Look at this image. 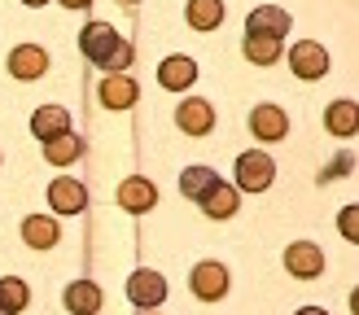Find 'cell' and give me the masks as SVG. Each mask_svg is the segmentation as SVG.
I'll list each match as a JSON object with an SVG mask.
<instances>
[{
    "mask_svg": "<svg viewBox=\"0 0 359 315\" xmlns=\"http://www.w3.org/2000/svg\"><path fill=\"white\" fill-rule=\"evenodd\" d=\"M22 241L31 245V250H53V245H57V219H48V215H27V219H22Z\"/></svg>",
    "mask_w": 359,
    "mask_h": 315,
    "instance_id": "17",
    "label": "cell"
},
{
    "mask_svg": "<svg viewBox=\"0 0 359 315\" xmlns=\"http://www.w3.org/2000/svg\"><path fill=\"white\" fill-rule=\"evenodd\" d=\"M83 153V140L75 136V132H62V136H53V140H44V158L53 167H70L75 158Z\"/></svg>",
    "mask_w": 359,
    "mask_h": 315,
    "instance_id": "21",
    "label": "cell"
},
{
    "mask_svg": "<svg viewBox=\"0 0 359 315\" xmlns=\"http://www.w3.org/2000/svg\"><path fill=\"white\" fill-rule=\"evenodd\" d=\"M0 315H13V311H9V307H5V302H0Z\"/></svg>",
    "mask_w": 359,
    "mask_h": 315,
    "instance_id": "29",
    "label": "cell"
},
{
    "mask_svg": "<svg viewBox=\"0 0 359 315\" xmlns=\"http://www.w3.org/2000/svg\"><path fill=\"white\" fill-rule=\"evenodd\" d=\"M285 272L298 276V280H316L325 272V250L311 245V241H294L290 250H285Z\"/></svg>",
    "mask_w": 359,
    "mask_h": 315,
    "instance_id": "4",
    "label": "cell"
},
{
    "mask_svg": "<svg viewBox=\"0 0 359 315\" xmlns=\"http://www.w3.org/2000/svg\"><path fill=\"white\" fill-rule=\"evenodd\" d=\"M128 5H140V0H128Z\"/></svg>",
    "mask_w": 359,
    "mask_h": 315,
    "instance_id": "30",
    "label": "cell"
},
{
    "mask_svg": "<svg viewBox=\"0 0 359 315\" xmlns=\"http://www.w3.org/2000/svg\"><path fill=\"white\" fill-rule=\"evenodd\" d=\"M193 79H197V62L193 57H167L163 66H158V83L167 88V92H184V88H193Z\"/></svg>",
    "mask_w": 359,
    "mask_h": 315,
    "instance_id": "14",
    "label": "cell"
},
{
    "mask_svg": "<svg viewBox=\"0 0 359 315\" xmlns=\"http://www.w3.org/2000/svg\"><path fill=\"white\" fill-rule=\"evenodd\" d=\"M79 48H83V57H88V62H97V66L105 70V75H123V70L132 66V44L123 40L114 27H105V22L83 27Z\"/></svg>",
    "mask_w": 359,
    "mask_h": 315,
    "instance_id": "1",
    "label": "cell"
},
{
    "mask_svg": "<svg viewBox=\"0 0 359 315\" xmlns=\"http://www.w3.org/2000/svg\"><path fill=\"white\" fill-rule=\"evenodd\" d=\"M154 202H158V188L145 175H132V180L118 184V206L128 210V215H145V210H154Z\"/></svg>",
    "mask_w": 359,
    "mask_h": 315,
    "instance_id": "10",
    "label": "cell"
},
{
    "mask_svg": "<svg viewBox=\"0 0 359 315\" xmlns=\"http://www.w3.org/2000/svg\"><path fill=\"white\" fill-rule=\"evenodd\" d=\"M27 298H31V293H27V280H18V276H5V280H0V302H5L13 315L27 307Z\"/></svg>",
    "mask_w": 359,
    "mask_h": 315,
    "instance_id": "24",
    "label": "cell"
},
{
    "mask_svg": "<svg viewBox=\"0 0 359 315\" xmlns=\"http://www.w3.org/2000/svg\"><path fill=\"white\" fill-rule=\"evenodd\" d=\"M290 70L298 79H325L329 75V48L325 44H316V40H298L294 52H290Z\"/></svg>",
    "mask_w": 359,
    "mask_h": 315,
    "instance_id": "3",
    "label": "cell"
},
{
    "mask_svg": "<svg viewBox=\"0 0 359 315\" xmlns=\"http://www.w3.org/2000/svg\"><path fill=\"white\" fill-rule=\"evenodd\" d=\"M298 315H329V311H320V307H302Z\"/></svg>",
    "mask_w": 359,
    "mask_h": 315,
    "instance_id": "27",
    "label": "cell"
},
{
    "mask_svg": "<svg viewBox=\"0 0 359 315\" xmlns=\"http://www.w3.org/2000/svg\"><path fill=\"white\" fill-rule=\"evenodd\" d=\"M66 311L70 315H97L101 311V289L93 280H75V285L66 289Z\"/></svg>",
    "mask_w": 359,
    "mask_h": 315,
    "instance_id": "19",
    "label": "cell"
},
{
    "mask_svg": "<svg viewBox=\"0 0 359 315\" xmlns=\"http://www.w3.org/2000/svg\"><path fill=\"white\" fill-rule=\"evenodd\" d=\"M9 75L13 79H40V75H48V52L40 48V44H18L13 52H9Z\"/></svg>",
    "mask_w": 359,
    "mask_h": 315,
    "instance_id": "8",
    "label": "cell"
},
{
    "mask_svg": "<svg viewBox=\"0 0 359 315\" xmlns=\"http://www.w3.org/2000/svg\"><path fill=\"white\" fill-rule=\"evenodd\" d=\"M237 202H241V192L219 180V184H215L206 197H202V210H206L210 219H232V215H237Z\"/></svg>",
    "mask_w": 359,
    "mask_h": 315,
    "instance_id": "18",
    "label": "cell"
},
{
    "mask_svg": "<svg viewBox=\"0 0 359 315\" xmlns=\"http://www.w3.org/2000/svg\"><path fill=\"white\" fill-rule=\"evenodd\" d=\"M245 57L255 66H272L280 57V40H272V35H245Z\"/></svg>",
    "mask_w": 359,
    "mask_h": 315,
    "instance_id": "23",
    "label": "cell"
},
{
    "mask_svg": "<svg viewBox=\"0 0 359 315\" xmlns=\"http://www.w3.org/2000/svg\"><path fill=\"white\" fill-rule=\"evenodd\" d=\"M22 5H31V9H40V5H48V0H22Z\"/></svg>",
    "mask_w": 359,
    "mask_h": 315,
    "instance_id": "28",
    "label": "cell"
},
{
    "mask_svg": "<svg viewBox=\"0 0 359 315\" xmlns=\"http://www.w3.org/2000/svg\"><path fill=\"white\" fill-rule=\"evenodd\" d=\"M66 9H83V5H93V0H62Z\"/></svg>",
    "mask_w": 359,
    "mask_h": 315,
    "instance_id": "26",
    "label": "cell"
},
{
    "mask_svg": "<svg viewBox=\"0 0 359 315\" xmlns=\"http://www.w3.org/2000/svg\"><path fill=\"white\" fill-rule=\"evenodd\" d=\"M325 127H329L333 136L351 140V136L359 132V110H355V101H333L329 114H325Z\"/></svg>",
    "mask_w": 359,
    "mask_h": 315,
    "instance_id": "20",
    "label": "cell"
},
{
    "mask_svg": "<svg viewBox=\"0 0 359 315\" xmlns=\"http://www.w3.org/2000/svg\"><path fill=\"white\" fill-rule=\"evenodd\" d=\"M215 184H219V175H215L210 167H189L184 175H180V192H184V197H197V202H202Z\"/></svg>",
    "mask_w": 359,
    "mask_h": 315,
    "instance_id": "22",
    "label": "cell"
},
{
    "mask_svg": "<svg viewBox=\"0 0 359 315\" xmlns=\"http://www.w3.org/2000/svg\"><path fill=\"white\" fill-rule=\"evenodd\" d=\"M128 298L140 311H154V307H163V298H167V280L158 276V272H149V267H140L128 280Z\"/></svg>",
    "mask_w": 359,
    "mask_h": 315,
    "instance_id": "6",
    "label": "cell"
},
{
    "mask_svg": "<svg viewBox=\"0 0 359 315\" xmlns=\"http://www.w3.org/2000/svg\"><path fill=\"white\" fill-rule=\"evenodd\" d=\"M175 127H180V132H189V136H206V132L215 127V110H210V101H202V97L180 101V105H175Z\"/></svg>",
    "mask_w": 359,
    "mask_h": 315,
    "instance_id": "9",
    "label": "cell"
},
{
    "mask_svg": "<svg viewBox=\"0 0 359 315\" xmlns=\"http://www.w3.org/2000/svg\"><path fill=\"white\" fill-rule=\"evenodd\" d=\"M145 315H154V311H145Z\"/></svg>",
    "mask_w": 359,
    "mask_h": 315,
    "instance_id": "31",
    "label": "cell"
},
{
    "mask_svg": "<svg viewBox=\"0 0 359 315\" xmlns=\"http://www.w3.org/2000/svg\"><path fill=\"white\" fill-rule=\"evenodd\" d=\"M184 18H189L193 31H215L228 18V5H224V0H189Z\"/></svg>",
    "mask_w": 359,
    "mask_h": 315,
    "instance_id": "16",
    "label": "cell"
},
{
    "mask_svg": "<svg viewBox=\"0 0 359 315\" xmlns=\"http://www.w3.org/2000/svg\"><path fill=\"white\" fill-rule=\"evenodd\" d=\"M272 180H276V162L267 153L250 149V153L237 158V192L241 188L245 192H263V188H272Z\"/></svg>",
    "mask_w": 359,
    "mask_h": 315,
    "instance_id": "2",
    "label": "cell"
},
{
    "mask_svg": "<svg viewBox=\"0 0 359 315\" xmlns=\"http://www.w3.org/2000/svg\"><path fill=\"white\" fill-rule=\"evenodd\" d=\"M250 132H255L259 140H285V132H290V114H285L280 105H259V110L250 114Z\"/></svg>",
    "mask_w": 359,
    "mask_h": 315,
    "instance_id": "13",
    "label": "cell"
},
{
    "mask_svg": "<svg viewBox=\"0 0 359 315\" xmlns=\"http://www.w3.org/2000/svg\"><path fill=\"white\" fill-rule=\"evenodd\" d=\"M355 215H359L355 206L342 210V237H346V241H359V219H355Z\"/></svg>",
    "mask_w": 359,
    "mask_h": 315,
    "instance_id": "25",
    "label": "cell"
},
{
    "mask_svg": "<svg viewBox=\"0 0 359 315\" xmlns=\"http://www.w3.org/2000/svg\"><path fill=\"white\" fill-rule=\"evenodd\" d=\"M189 285H193V293L202 298V302H219V298L228 293V267L224 262H197Z\"/></svg>",
    "mask_w": 359,
    "mask_h": 315,
    "instance_id": "7",
    "label": "cell"
},
{
    "mask_svg": "<svg viewBox=\"0 0 359 315\" xmlns=\"http://www.w3.org/2000/svg\"><path fill=\"white\" fill-rule=\"evenodd\" d=\"M48 206H53V215H83V206H88L83 180H70V175L53 180L48 184Z\"/></svg>",
    "mask_w": 359,
    "mask_h": 315,
    "instance_id": "5",
    "label": "cell"
},
{
    "mask_svg": "<svg viewBox=\"0 0 359 315\" xmlns=\"http://www.w3.org/2000/svg\"><path fill=\"white\" fill-rule=\"evenodd\" d=\"M245 35H272V40H285V35H290V13L272 9V5H259L245 18Z\"/></svg>",
    "mask_w": 359,
    "mask_h": 315,
    "instance_id": "11",
    "label": "cell"
},
{
    "mask_svg": "<svg viewBox=\"0 0 359 315\" xmlns=\"http://www.w3.org/2000/svg\"><path fill=\"white\" fill-rule=\"evenodd\" d=\"M31 132H35V140H53V136L70 132V114L62 105H40V110L31 114Z\"/></svg>",
    "mask_w": 359,
    "mask_h": 315,
    "instance_id": "15",
    "label": "cell"
},
{
    "mask_svg": "<svg viewBox=\"0 0 359 315\" xmlns=\"http://www.w3.org/2000/svg\"><path fill=\"white\" fill-rule=\"evenodd\" d=\"M136 97H140V88H136L132 75H105V83H101V105L105 110H132Z\"/></svg>",
    "mask_w": 359,
    "mask_h": 315,
    "instance_id": "12",
    "label": "cell"
}]
</instances>
